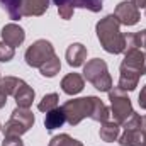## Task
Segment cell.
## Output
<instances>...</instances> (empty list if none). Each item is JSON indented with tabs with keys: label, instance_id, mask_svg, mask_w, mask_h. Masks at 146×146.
I'll list each match as a JSON object with an SVG mask.
<instances>
[{
	"label": "cell",
	"instance_id": "obj_24",
	"mask_svg": "<svg viewBox=\"0 0 146 146\" xmlns=\"http://www.w3.org/2000/svg\"><path fill=\"white\" fill-rule=\"evenodd\" d=\"M48 146H83V143L72 138L70 134H58V136L51 138Z\"/></svg>",
	"mask_w": 146,
	"mask_h": 146
},
{
	"label": "cell",
	"instance_id": "obj_34",
	"mask_svg": "<svg viewBox=\"0 0 146 146\" xmlns=\"http://www.w3.org/2000/svg\"><path fill=\"white\" fill-rule=\"evenodd\" d=\"M145 14H146V12H145Z\"/></svg>",
	"mask_w": 146,
	"mask_h": 146
},
{
	"label": "cell",
	"instance_id": "obj_16",
	"mask_svg": "<svg viewBox=\"0 0 146 146\" xmlns=\"http://www.w3.org/2000/svg\"><path fill=\"white\" fill-rule=\"evenodd\" d=\"M65 122H66V117H65V112H63L61 107H56V109L49 110L44 115V127L48 131H54V129L61 127Z\"/></svg>",
	"mask_w": 146,
	"mask_h": 146
},
{
	"label": "cell",
	"instance_id": "obj_19",
	"mask_svg": "<svg viewBox=\"0 0 146 146\" xmlns=\"http://www.w3.org/2000/svg\"><path fill=\"white\" fill-rule=\"evenodd\" d=\"M117 141L121 146H141L143 145V134L139 129H129V131H124Z\"/></svg>",
	"mask_w": 146,
	"mask_h": 146
},
{
	"label": "cell",
	"instance_id": "obj_23",
	"mask_svg": "<svg viewBox=\"0 0 146 146\" xmlns=\"http://www.w3.org/2000/svg\"><path fill=\"white\" fill-rule=\"evenodd\" d=\"M58 100H60V95H58V94H48V95H44V97L39 100L37 109L46 114V112H49V110H53V109L58 107Z\"/></svg>",
	"mask_w": 146,
	"mask_h": 146
},
{
	"label": "cell",
	"instance_id": "obj_8",
	"mask_svg": "<svg viewBox=\"0 0 146 146\" xmlns=\"http://www.w3.org/2000/svg\"><path fill=\"white\" fill-rule=\"evenodd\" d=\"M121 65L134 70L136 73H139L143 76V75H146V51H143L141 48L126 49L124 51V60H122Z\"/></svg>",
	"mask_w": 146,
	"mask_h": 146
},
{
	"label": "cell",
	"instance_id": "obj_25",
	"mask_svg": "<svg viewBox=\"0 0 146 146\" xmlns=\"http://www.w3.org/2000/svg\"><path fill=\"white\" fill-rule=\"evenodd\" d=\"M122 127H124V131H129V129H139L141 127V115L139 114H136V112H133L122 124H121Z\"/></svg>",
	"mask_w": 146,
	"mask_h": 146
},
{
	"label": "cell",
	"instance_id": "obj_9",
	"mask_svg": "<svg viewBox=\"0 0 146 146\" xmlns=\"http://www.w3.org/2000/svg\"><path fill=\"white\" fill-rule=\"evenodd\" d=\"M0 37H2V41H3L5 44H9V46H12V48H17V46H21V44L24 42L26 33H24V29H22L19 24L10 22V24H5V26L2 27Z\"/></svg>",
	"mask_w": 146,
	"mask_h": 146
},
{
	"label": "cell",
	"instance_id": "obj_14",
	"mask_svg": "<svg viewBox=\"0 0 146 146\" xmlns=\"http://www.w3.org/2000/svg\"><path fill=\"white\" fill-rule=\"evenodd\" d=\"M99 136L106 143H114L121 136V126L115 121H106V122H102V126L99 129Z\"/></svg>",
	"mask_w": 146,
	"mask_h": 146
},
{
	"label": "cell",
	"instance_id": "obj_22",
	"mask_svg": "<svg viewBox=\"0 0 146 146\" xmlns=\"http://www.w3.org/2000/svg\"><path fill=\"white\" fill-rule=\"evenodd\" d=\"M2 133H3V136H22V134L27 133V129H26L19 121H15V119L10 117V119L2 126Z\"/></svg>",
	"mask_w": 146,
	"mask_h": 146
},
{
	"label": "cell",
	"instance_id": "obj_4",
	"mask_svg": "<svg viewBox=\"0 0 146 146\" xmlns=\"http://www.w3.org/2000/svg\"><path fill=\"white\" fill-rule=\"evenodd\" d=\"M109 100H110V115L114 117V121L121 126L133 112V104L131 99L127 97V94L124 90H121L119 87H112L109 92Z\"/></svg>",
	"mask_w": 146,
	"mask_h": 146
},
{
	"label": "cell",
	"instance_id": "obj_27",
	"mask_svg": "<svg viewBox=\"0 0 146 146\" xmlns=\"http://www.w3.org/2000/svg\"><path fill=\"white\" fill-rule=\"evenodd\" d=\"M136 36H138V42H139V48L146 51V29L143 31H139V33H136Z\"/></svg>",
	"mask_w": 146,
	"mask_h": 146
},
{
	"label": "cell",
	"instance_id": "obj_32",
	"mask_svg": "<svg viewBox=\"0 0 146 146\" xmlns=\"http://www.w3.org/2000/svg\"><path fill=\"white\" fill-rule=\"evenodd\" d=\"M0 131H2V124H0Z\"/></svg>",
	"mask_w": 146,
	"mask_h": 146
},
{
	"label": "cell",
	"instance_id": "obj_6",
	"mask_svg": "<svg viewBox=\"0 0 146 146\" xmlns=\"http://www.w3.org/2000/svg\"><path fill=\"white\" fill-rule=\"evenodd\" d=\"M58 7V14L63 21H70L75 9H87L90 12H100L104 0H53Z\"/></svg>",
	"mask_w": 146,
	"mask_h": 146
},
{
	"label": "cell",
	"instance_id": "obj_28",
	"mask_svg": "<svg viewBox=\"0 0 146 146\" xmlns=\"http://www.w3.org/2000/svg\"><path fill=\"white\" fill-rule=\"evenodd\" d=\"M138 104H139V107L141 109L146 110V83L145 87L141 88V92H139V97H138Z\"/></svg>",
	"mask_w": 146,
	"mask_h": 146
},
{
	"label": "cell",
	"instance_id": "obj_30",
	"mask_svg": "<svg viewBox=\"0 0 146 146\" xmlns=\"http://www.w3.org/2000/svg\"><path fill=\"white\" fill-rule=\"evenodd\" d=\"M5 104H7V95L0 90V109H2V107H5Z\"/></svg>",
	"mask_w": 146,
	"mask_h": 146
},
{
	"label": "cell",
	"instance_id": "obj_29",
	"mask_svg": "<svg viewBox=\"0 0 146 146\" xmlns=\"http://www.w3.org/2000/svg\"><path fill=\"white\" fill-rule=\"evenodd\" d=\"M138 9H146V0H131Z\"/></svg>",
	"mask_w": 146,
	"mask_h": 146
},
{
	"label": "cell",
	"instance_id": "obj_21",
	"mask_svg": "<svg viewBox=\"0 0 146 146\" xmlns=\"http://www.w3.org/2000/svg\"><path fill=\"white\" fill-rule=\"evenodd\" d=\"M61 70V61H60V58L54 54L51 60H48L44 65H41V68H39V72L42 76H46V78H53V76H56L58 73Z\"/></svg>",
	"mask_w": 146,
	"mask_h": 146
},
{
	"label": "cell",
	"instance_id": "obj_7",
	"mask_svg": "<svg viewBox=\"0 0 146 146\" xmlns=\"http://www.w3.org/2000/svg\"><path fill=\"white\" fill-rule=\"evenodd\" d=\"M114 15L117 17L119 24L121 26H136L141 19L139 15V9L131 2V0H122L117 3L115 10H114Z\"/></svg>",
	"mask_w": 146,
	"mask_h": 146
},
{
	"label": "cell",
	"instance_id": "obj_10",
	"mask_svg": "<svg viewBox=\"0 0 146 146\" xmlns=\"http://www.w3.org/2000/svg\"><path fill=\"white\" fill-rule=\"evenodd\" d=\"M119 73H121V75H119V83H117V87H119L121 90H124V92H133V90H136L141 75L136 73L134 70H131V68H127V66H124V65H121Z\"/></svg>",
	"mask_w": 146,
	"mask_h": 146
},
{
	"label": "cell",
	"instance_id": "obj_12",
	"mask_svg": "<svg viewBox=\"0 0 146 146\" xmlns=\"http://www.w3.org/2000/svg\"><path fill=\"white\" fill-rule=\"evenodd\" d=\"M85 87V78L80 73H68L63 80H61V90L66 95H76L83 90Z\"/></svg>",
	"mask_w": 146,
	"mask_h": 146
},
{
	"label": "cell",
	"instance_id": "obj_31",
	"mask_svg": "<svg viewBox=\"0 0 146 146\" xmlns=\"http://www.w3.org/2000/svg\"><path fill=\"white\" fill-rule=\"evenodd\" d=\"M139 129H145L146 131V115L145 117H141V127H139Z\"/></svg>",
	"mask_w": 146,
	"mask_h": 146
},
{
	"label": "cell",
	"instance_id": "obj_17",
	"mask_svg": "<svg viewBox=\"0 0 146 146\" xmlns=\"http://www.w3.org/2000/svg\"><path fill=\"white\" fill-rule=\"evenodd\" d=\"M10 117L15 119V121H19L27 131L34 126V121H36L33 110L29 109V107H15V109L12 110V115H10Z\"/></svg>",
	"mask_w": 146,
	"mask_h": 146
},
{
	"label": "cell",
	"instance_id": "obj_3",
	"mask_svg": "<svg viewBox=\"0 0 146 146\" xmlns=\"http://www.w3.org/2000/svg\"><path fill=\"white\" fill-rule=\"evenodd\" d=\"M95 95H88V97H80V99H72L66 100L61 109L65 112L66 122L70 126H78L83 119L90 117L94 112V106H95Z\"/></svg>",
	"mask_w": 146,
	"mask_h": 146
},
{
	"label": "cell",
	"instance_id": "obj_2",
	"mask_svg": "<svg viewBox=\"0 0 146 146\" xmlns=\"http://www.w3.org/2000/svg\"><path fill=\"white\" fill-rule=\"evenodd\" d=\"M83 78L90 82L99 92H109L114 85L107 63L100 58H94L83 65Z\"/></svg>",
	"mask_w": 146,
	"mask_h": 146
},
{
	"label": "cell",
	"instance_id": "obj_33",
	"mask_svg": "<svg viewBox=\"0 0 146 146\" xmlns=\"http://www.w3.org/2000/svg\"><path fill=\"white\" fill-rule=\"evenodd\" d=\"M0 78H2V76H0Z\"/></svg>",
	"mask_w": 146,
	"mask_h": 146
},
{
	"label": "cell",
	"instance_id": "obj_13",
	"mask_svg": "<svg viewBox=\"0 0 146 146\" xmlns=\"http://www.w3.org/2000/svg\"><path fill=\"white\" fill-rule=\"evenodd\" d=\"M49 9V0H22V17H39Z\"/></svg>",
	"mask_w": 146,
	"mask_h": 146
},
{
	"label": "cell",
	"instance_id": "obj_18",
	"mask_svg": "<svg viewBox=\"0 0 146 146\" xmlns=\"http://www.w3.org/2000/svg\"><path fill=\"white\" fill-rule=\"evenodd\" d=\"M22 78H17V76H3V78H0V90L7 95V97H14L15 95V92L19 90V87L22 85Z\"/></svg>",
	"mask_w": 146,
	"mask_h": 146
},
{
	"label": "cell",
	"instance_id": "obj_26",
	"mask_svg": "<svg viewBox=\"0 0 146 146\" xmlns=\"http://www.w3.org/2000/svg\"><path fill=\"white\" fill-rule=\"evenodd\" d=\"M2 146H24L21 136H3Z\"/></svg>",
	"mask_w": 146,
	"mask_h": 146
},
{
	"label": "cell",
	"instance_id": "obj_15",
	"mask_svg": "<svg viewBox=\"0 0 146 146\" xmlns=\"http://www.w3.org/2000/svg\"><path fill=\"white\" fill-rule=\"evenodd\" d=\"M34 97H36L34 88L29 87L26 82H22V85L19 87V90L14 95V99L17 102V107H31L33 102H34Z\"/></svg>",
	"mask_w": 146,
	"mask_h": 146
},
{
	"label": "cell",
	"instance_id": "obj_1",
	"mask_svg": "<svg viewBox=\"0 0 146 146\" xmlns=\"http://www.w3.org/2000/svg\"><path fill=\"white\" fill-rule=\"evenodd\" d=\"M100 46L110 54H121L126 51V34L121 33V24L114 14L106 15L95 26Z\"/></svg>",
	"mask_w": 146,
	"mask_h": 146
},
{
	"label": "cell",
	"instance_id": "obj_11",
	"mask_svg": "<svg viewBox=\"0 0 146 146\" xmlns=\"http://www.w3.org/2000/svg\"><path fill=\"white\" fill-rule=\"evenodd\" d=\"M66 63L73 66V68H78L82 65H85V60H87V48L82 44V42H73L68 46L66 49Z\"/></svg>",
	"mask_w": 146,
	"mask_h": 146
},
{
	"label": "cell",
	"instance_id": "obj_5",
	"mask_svg": "<svg viewBox=\"0 0 146 146\" xmlns=\"http://www.w3.org/2000/svg\"><path fill=\"white\" fill-rule=\"evenodd\" d=\"M53 56H54V46L48 39H37L26 49L24 60L31 68H41V65H44Z\"/></svg>",
	"mask_w": 146,
	"mask_h": 146
},
{
	"label": "cell",
	"instance_id": "obj_20",
	"mask_svg": "<svg viewBox=\"0 0 146 146\" xmlns=\"http://www.w3.org/2000/svg\"><path fill=\"white\" fill-rule=\"evenodd\" d=\"M0 7L9 14L10 19L19 21L22 17L21 7H22V0H0Z\"/></svg>",
	"mask_w": 146,
	"mask_h": 146
}]
</instances>
